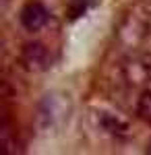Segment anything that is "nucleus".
<instances>
[{"label":"nucleus","mask_w":151,"mask_h":155,"mask_svg":"<svg viewBox=\"0 0 151 155\" xmlns=\"http://www.w3.org/2000/svg\"><path fill=\"white\" fill-rule=\"evenodd\" d=\"M120 74L124 83L133 89H151V54L133 52L120 64Z\"/></svg>","instance_id":"f03ea898"},{"label":"nucleus","mask_w":151,"mask_h":155,"mask_svg":"<svg viewBox=\"0 0 151 155\" xmlns=\"http://www.w3.org/2000/svg\"><path fill=\"white\" fill-rule=\"evenodd\" d=\"M21 62L29 72H44L52 66V56L44 44L29 41L21 50Z\"/></svg>","instance_id":"20e7f679"},{"label":"nucleus","mask_w":151,"mask_h":155,"mask_svg":"<svg viewBox=\"0 0 151 155\" xmlns=\"http://www.w3.org/2000/svg\"><path fill=\"white\" fill-rule=\"evenodd\" d=\"M137 116L151 126V89H145L137 101Z\"/></svg>","instance_id":"423d86ee"},{"label":"nucleus","mask_w":151,"mask_h":155,"mask_svg":"<svg viewBox=\"0 0 151 155\" xmlns=\"http://www.w3.org/2000/svg\"><path fill=\"white\" fill-rule=\"evenodd\" d=\"M147 151H149V153H151V143H149V149H147Z\"/></svg>","instance_id":"0eeeda50"},{"label":"nucleus","mask_w":151,"mask_h":155,"mask_svg":"<svg viewBox=\"0 0 151 155\" xmlns=\"http://www.w3.org/2000/svg\"><path fill=\"white\" fill-rule=\"evenodd\" d=\"M91 122L95 126V130L106 134V137L120 139V137H126L128 134V122L122 116L110 112V110H93Z\"/></svg>","instance_id":"7ed1b4c3"},{"label":"nucleus","mask_w":151,"mask_h":155,"mask_svg":"<svg viewBox=\"0 0 151 155\" xmlns=\"http://www.w3.org/2000/svg\"><path fill=\"white\" fill-rule=\"evenodd\" d=\"M72 116V99L64 91H50L35 106L33 124L39 134H58Z\"/></svg>","instance_id":"f257e3e1"},{"label":"nucleus","mask_w":151,"mask_h":155,"mask_svg":"<svg viewBox=\"0 0 151 155\" xmlns=\"http://www.w3.org/2000/svg\"><path fill=\"white\" fill-rule=\"evenodd\" d=\"M19 23H21V27H23L25 31H29V33L39 31V29L48 23V8L42 2H37V0L27 2L23 8H21V12H19Z\"/></svg>","instance_id":"39448f33"}]
</instances>
